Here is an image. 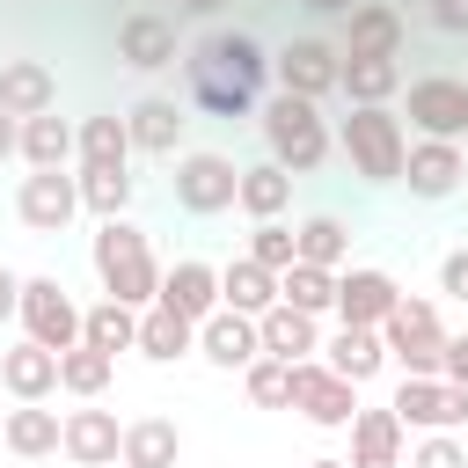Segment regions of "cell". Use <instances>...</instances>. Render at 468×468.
Masks as SVG:
<instances>
[{
	"label": "cell",
	"instance_id": "obj_36",
	"mask_svg": "<svg viewBox=\"0 0 468 468\" xmlns=\"http://www.w3.org/2000/svg\"><path fill=\"white\" fill-rule=\"evenodd\" d=\"M278 300H285V307H300V314H329V307H336V271H322V263H300V256H292V263L278 271Z\"/></svg>",
	"mask_w": 468,
	"mask_h": 468
},
{
	"label": "cell",
	"instance_id": "obj_45",
	"mask_svg": "<svg viewBox=\"0 0 468 468\" xmlns=\"http://www.w3.org/2000/svg\"><path fill=\"white\" fill-rule=\"evenodd\" d=\"M15 307H22V278L0 263V322H15Z\"/></svg>",
	"mask_w": 468,
	"mask_h": 468
},
{
	"label": "cell",
	"instance_id": "obj_21",
	"mask_svg": "<svg viewBox=\"0 0 468 468\" xmlns=\"http://www.w3.org/2000/svg\"><path fill=\"white\" fill-rule=\"evenodd\" d=\"M256 344H263L271 358L300 366V358H314V351H322V314H300V307L271 300V307L256 314Z\"/></svg>",
	"mask_w": 468,
	"mask_h": 468
},
{
	"label": "cell",
	"instance_id": "obj_40",
	"mask_svg": "<svg viewBox=\"0 0 468 468\" xmlns=\"http://www.w3.org/2000/svg\"><path fill=\"white\" fill-rule=\"evenodd\" d=\"M241 256H256L263 271H285V263H292L300 249H292V227H285V219H256V227H249V249H241Z\"/></svg>",
	"mask_w": 468,
	"mask_h": 468
},
{
	"label": "cell",
	"instance_id": "obj_22",
	"mask_svg": "<svg viewBox=\"0 0 468 468\" xmlns=\"http://www.w3.org/2000/svg\"><path fill=\"white\" fill-rule=\"evenodd\" d=\"M344 431H351V453H344L351 468H402V446H410V431H402V417H395L388 402H380V410H358Z\"/></svg>",
	"mask_w": 468,
	"mask_h": 468
},
{
	"label": "cell",
	"instance_id": "obj_12",
	"mask_svg": "<svg viewBox=\"0 0 468 468\" xmlns=\"http://www.w3.org/2000/svg\"><path fill=\"white\" fill-rule=\"evenodd\" d=\"M73 212H80V183H73L66 168H29V176H22V190H15V219H22L29 234H66Z\"/></svg>",
	"mask_w": 468,
	"mask_h": 468
},
{
	"label": "cell",
	"instance_id": "obj_37",
	"mask_svg": "<svg viewBox=\"0 0 468 468\" xmlns=\"http://www.w3.org/2000/svg\"><path fill=\"white\" fill-rule=\"evenodd\" d=\"M110 380H117V358H110V351H95V344H73V351H58V388H66V395L95 402Z\"/></svg>",
	"mask_w": 468,
	"mask_h": 468
},
{
	"label": "cell",
	"instance_id": "obj_34",
	"mask_svg": "<svg viewBox=\"0 0 468 468\" xmlns=\"http://www.w3.org/2000/svg\"><path fill=\"white\" fill-rule=\"evenodd\" d=\"M132 336H139V307H124V300H95V307H80V344H95V351H132Z\"/></svg>",
	"mask_w": 468,
	"mask_h": 468
},
{
	"label": "cell",
	"instance_id": "obj_33",
	"mask_svg": "<svg viewBox=\"0 0 468 468\" xmlns=\"http://www.w3.org/2000/svg\"><path fill=\"white\" fill-rule=\"evenodd\" d=\"M29 168H66L73 161V124L58 117V110H37V117H22V146H15Z\"/></svg>",
	"mask_w": 468,
	"mask_h": 468
},
{
	"label": "cell",
	"instance_id": "obj_29",
	"mask_svg": "<svg viewBox=\"0 0 468 468\" xmlns=\"http://www.w3.org/2000/svg\"><path fill=\"white\" fill-rule=\"evenodd\" d=\"M271 300H278V271H263L256 256L219 263V307H234V314H263Z\"/></svg>",
	"mask_w": 468,
	"mask_h": 468
},
{
	"label": "cell",
	"instance_id": "obj_25",
	"mask_svg": "<svg viewBox=\"0 0 468 468\" xmlns=\"http://www.w3.org/2000/svg\"><path fill=\"white\" fill-rule=\"evenodd\" d=\"M322 366L366 388L373 373H388V344H380V329H358V322H336V336L322 344Z\"/></svg>",
	"mask_w": 468,
	"mask_h": 468
},
{
	"label": "cell",
	"instance_id": "obj_7",
	"mask_svg": "<svg viewBox=\"0 0 468 468\" xmlns=\"http://www.w3.org/2000/svg\"><path fill=\"white\" fill-rule=\"evenodd\" d=\"M234 183H241V168H234L227 154H212V146H197V154H176V176H168V190H176V205H183L190 219H212V212H227V205H234Z\"/></svg>",
	"mask_w": 468,
	"mask_h": 468
},
{
	"label": "cell",
	"instance_id": "obj_39",
	"mask_svg": "<svg viewBox=\"0 0 468 468\" xmlns=\"http://www.w3.org/2000/svg\"><path fill=\"white\" fill-rule=\"evenodd\" d=\"M241 388H249L256 410H292V366L271 358V351H256V358L241 366Z\"/></svg>",
	"mask_w": 468,
	"mask_h": 468
},
{
	"label": "cell",
	"instance_id": "obj_23",
	"mask_svg": "<svg viewBox=\"0 0 468 468\" xmlns=\"http://www.w3.org/2000/svg\"><path fill=\"white\" fill-rule=\"evenodd\" d=\"M0 388L15 395V402H51L58 395V351H44V344H7L0 351Z\"/></svg>",
	"mask_w": 468,
	"mask_h": 468
},
{
	"label": "cell",
	"instance_id": "obj_26",
	"mask_svg": "<svg viewBox=\"0 0 468 468\" xmlns=\"http://www.w3.org/2000/svg\"><path fill=\"white\" fill-rule=\"evenodd\" d=\"M132 351L154 358V366H176V358L197 351V322H183V314H168V307L154 300V307H139V336H132Z\"/></svg>",
	"mask_w": 468,
	"mask_h": 468
},
{
	"label": "cell",
	"instance_id": "obj_3",
	"mask_svg": "<svg viewBox=\"0 0 468 468\" xmlns=\"http://www.w3.org/2000/svg\"><path fill=\"white\" fill-rule=\"evenodd\" d=\"M256 132H263V146H271V161L285 168V176H314L322 161H329V117H322V102H307V95H271V102H256Z\"/></svg>",
	"mask_w": 468,
	"mask_h": 468
},
{
	"label": "cell",
	"instance_id": "obj_17",
	"mask_svg": "<svg viewBox=\"0 0 468 468\" xmlns=\"http://www.w3.org/2000/svg\"><path fill=\"white\" fill-rule=\"evenodd\" d=\"M183 102L176 95H139L132 110H124V132H132V154H161V161H176L183 154Z\"/></svg>",
	"mask_w": 468,
	"mask_h": 468
},
{
	"label": "cell",
	"instance_id": "obj_5",
	"mask_svg": "<svg viewBox=\"0 0 468 468\" xmlns=\"http://www.w3.org/2000/svg\"><path fill=\"white\" fill-rule=\"evenodd\" d=\"M380 344H388V366L402 373H439V351H446V322L424 292H402L380 322Z\"/></svg>",
	"mask_w": 468,
	"mask_h": 468
},
{
	"label": "cell",
	"instance_id": "obj_27",
	"mask_svg": "<svg viewBox=\"0 0 468 468\" xmlns=\"http://www.w3.org/2000/svg\"><path fill=\"white\" fill-rule=\"evenodd\" d=\"M117 461H124V468H176V461H183V431H176V417H132Z\"/></svg>",
	"mask_w": 468,
	"mask_h": 468
},
{
	"label": "cell",
	"instance_id": "obj_46",
	"mask_svg": "<svg viewBox=\"0 0 468 468\" xmlns=\"http://www.w3.org/2000/svg\"><path fill=\"white\" fill-rule=\"evenodd\" d=\"M15 146H22V117L0 110V161H15Z\"/></svg>",
	"mask_w": 468,
	"mask_h": 468
},
{
	"label": "cell",
	"instance_id": "obj_19",
	"mask_svg": "<svg viewBox=\"0 0 468 468\" xmlns=\"http://www.w3.org/2000/svg\"><path fill=\"white\" fill-rule=\"evenodd\" d=\"M168 314H183V322H205L212 307H219V271L212 263H197V256H176L168 271H161V292H154Z\"/></svg>",
	"mask_w": 468,
	"mask_h": 468
},
{
	"label": "cell",
	"instance_id": "obj_31",
	"mask_svg": "<svg viewBox=\"0 0 468 468\" xmlns=\"http://www.w3.org/2000/svg\"><path fill=\"white\" fill-rule=\"evenodd\" d=\"M292 183H300V176H285L278 161H256V168H241V183H234V205H241L249 219H278V212L292 205Z\"/></svg>",
	"mask_w": 468,
	"mask_h": 468
},
{
	"label": "cell",
	"instance_id": "obj_11",
	"mask_svg": "<svg viewBox=\"0 0 468 468\" xmlns=\"http://www.w3.org/2000/svg\"><path fill=\"white\" fill-rule=\"evenodd\" d=\"M344 58H402L410 51V22L395 0H351L344 7Z\"/></svg>",
	"mask_w": 468,
	"mask_h": 468
},
{
	"label": "cell",
	"instance_id": "obj_48",
	"mask_svg": "<svg viewBox=\"0 0 468 468\" xmlns=\"http://www.w3.org/2000/svg\"><path fill=\"white\" fill-rule=\"evenodd\" d=\"M300 7H307V15H344L351 0H300Z\"/></svg>",
	"mask_w": 468,
	"mask_h": 468
},
{
	"label": "cell",
	"instance_id": "obj_8",
	"mask_svg": "<svg viewBox=\"0 0 468 468\" xmlns=\"http://www.w3.org/2000/svg\"><path fill=\"white\" fill-rule=\"evenodd\" d=\"M15 322H22V336L44 344V351H73V344H80V307H73V292H66L58 278H22Z\"/></svg>",
	"mask_w": 468,
	"mask_h": 468
},
{
	"label": "cell",
	"instance_id": "obj_15",
	"mask_svg": "<svg viewBox=\"0 0 468 468\" xmlns=\"http://www.w3.org/2000/svg\"><path fill=\"white\" fill-rule=\"evenodd\" d=\"M395 300H402V285H395L380 263H344V271H336V307H329V314H336V322H358V329H380Z\"/></svg>",
	"mask_w": 468,
	"mask_h": 468
},
{
	"label": "cell",
	"instance_id": "obj_4",
	"mask_svg": "<svg viewBox=\"0 0 468 468\" xmlns=\"http://www.w3.org/2000/svg\"><path fill=\"white\" fill-rule=\"evenodd\" d=\"M336 146H344V161H351L358 183H373V190L402 183L410 132H402V117H395V102H351V117L336 124Z\"/></svg>",
	"mask_w": 468,
	"mask_h": 468
},
{
	"label": "cell",
	"instance_id": "obj_43",
	"mask_svg": "<svg viewBox=\"0 0 468 468\" xmlns=\"http://www.w3.org/2000/svg\"><path fill=\"white\" fill-rule=\"evenodd\" d=\"M439 380L468 388V329H461V336H446V351H439Z\"/></svg>",
	"mask_w": 468,
	"mask_h": 468
},
{
	"label": "cell",
	"instance_id": "obj_14",
	"mask_svg": "<svg viewBox=\"0 0 468 468\" xmlns=\"http://www.w3.org/2000/svg\"><path fill=\"white\" fill-rule=\"evenodd\" d=\"M402 183H410V197H424V205L453 197V190L468 183V154H461V139H410V154H402Z\"/></svg>",
	"mask_w": 468,
	"mask_h": 468
},
{
	"label": "cell",
	"instance_id": "obj_41",
	"mask_svg": "<svg viewBox=\"0 0 468 468\" xmlns=\"http://www.w3.org/2000/svg\"><path fill=\"white\" fill-rule=\"evenodd\" d=\"M402 468H468V446H461V431H424L402 453Z\"/></svg>",
	"mask_w": 468,
	"mask_h": 468
},
{
	"label": "cell",
	"instance_id": "obj_38",
	"mask_svg": "<svg viewBox=\"0 0 468 468\" xmlns=\"http://www.w3.org/2000/svg\"><path fill=\"white\" fill-rule=\"evenodd\" d=\"M73 183H80V212H95V219H117L132 205V190H139L132 168H80Z\"/></svg>",
	"mask_w": 468,
	"mask_h": 468
},
{
	"label": "cell",
	"instance_id": "obj_44",
	"mask_svg": "<svg viewBox=\"0 0 468 468\" xmlns=\"http://www.w3.org/2000/svg\"><path fill=\"white\" fill-rule=\"evenodd\" d=\"M424 15H431V29H446V37H468V0H424Z\"/></svg>",
	"mask_w": 468,
	"mask_h": 468
},
{
	"label": "cell",
	"instance_id": "obj_18",
	"mask_svg": "<svg viewBox=\"0 0 468 468\" xmlns=\"http://www.w3.org/2000/svg\"><path fill=\"white\" fill-rule=\"evenodd\" d=\"M117 58L132 66V73H161V66H176L183 51H176V22L168 15H124L117 22Z\"/></svg>",
	"mask_w": 468,
	"mask_h": 468
},
{
	"label": "cell",
	"instance_id": "obj_2",
	"mask_svg": "<svg viewBox=\"0 0 468 468\" xmlns=\"http://www.w3.org/2000/svg\"><path fill=\"white\" fill-rule=\"evenodd\" d=\"M88 263H95V285H102L110 300H124V307H154V292H161V263H154L146 227H132L124 212L102 219L95 241H88Z\"/></svg>",
	"mask_w": 468,
	"mask_h": 468
},
{
	"label": "cell",
	"instance_id": "obj_16",
	"mask_svg": "<svg viewBox=\"0 0 468 468\" xmlns=\"http://www.w3.org/2000/svg\"><path fill=\"white\" fill-rule=\"evenodd\" d=\"M117 446H124L117 410H66L58 417V453L73 468H117Z\"/></svg>",
	"mask_w": 468,
	"mask_h": 468
},
{
	"label": "cell",
	"instance_id": "obj_28",
	"mask_svg": "<svg viewBox=\"0 0 468 468\" xmlns=\"http://www.w3.org/2000/svg\"><path fill=\"white\" fill-rule=\"evenodd\" d=\"M73 161H80V168H132V132H124V117H117V110L88 117V124L73 132Z\"/></svg>",
	"mask_w": 468,
	"mask_h": 468
},
{
	"label": "cell",
	"instance_id": "obj_6",
	"mask_svg": "<svg viewBox=\"0 0 468 468\" xmlns=\"http://www.w3.org/2000/svg\"><path fill=\"white\" fill-rule=\"evenodd\" d=\"M388 410L402 417V431H461L468 424V388H453L439 373H402Z\"/></svg>",
	"mask_w": 468,
	"mask_h": 468
},
{
	"label": "cell",
	"instance_id": "obj_10",
	"mask_svg": "<svg viewBox=\"0 0 468 468\" xmlns=\"http://www.w3.org/2000/svg\"><path fill=\"white\" fill-rule=\"evenodd\" d=\"M402 110H410L417 139H468V80H453V73H424V80H410Z\"/></svg>",
	"mask_w": 468,
	"mask_h": 468
},
{
	"label": "cell",
	"instance_id": "obj_9",
	"mask_svg": "<svg viewBox=\"0 0 468 468\" xmlns=\"http://www.w3.org/2000/svg\"><path fill=\"white\" fill-rule=\"evenodd\" d=\"M292 410H300L307 424H322V431H344V424L358 417V380L329 373L322 358H300V366H292Z\"/></svg>",
	"mask_w": 468,
	"mask_h": 468
},
{
	"label": "cell",
	"instance_id": "obj_32",
	"mask_svg": "<svg viewBox=\"0 0 468 468\" xmlns=\"http://www.w3.org/2000/svg\"><path fill=\"white\" fill-rule=\"evenodd\" d=\"M292 249H300V263L344 271V263H351V227H344L336 212H307V219L292 227Z\"/></svg>",
	"mask_w": 468,
	"mask_h": 468
},
{
	"label": "cell",
	"instance_id": "obj_50",
	"mask_svg": "<svg viewBox=\"0 0 468 468\" xmlns=\"http://www.w3.org/2000/svg\"><path fill=\"white\" fill-rule=\"evenodd\" d=\"M117 468H124V461H117Z\"/></svg>",
	"mask_w": 468,
	"mask_h": 468
},
{
	"label": "cell",
	"instance_id": "obj_35",
	"mask_svg": "<svg viewBox=\"0 0 468 468\" xmlns=\"http://www.w3.org/2000/svg\"><path fill=\"white\" fill-rule=\"evenodd\" d=\"M336 88L351 102H395L402 95V58H344L336 66Z\"/></svg>",
	"mask_w": 468,
	"mask_h": 468
},
{
	"label": "cell",
	"instance_id": "obj_24",
	"mask_svg": "<svg viewBox=\"0 0 468 468\" xmlns=\"http://www.w3.org/2000/svg\"><path fill=\"white\" fill-rule=\"evenodd\" d=\"M0 110H7V117L58 110V73H51L44 58H0Z\"/></svg>",
	"mask_w": 468,
	"mask_h": 468
},
{
	"label": "cell",
	"instance_id": "obj_49",
	"mask_svg": "<svg viewBox=\"0 0 468 468\" xmlns=\"http://www.w3.org/2000/svg\"><path fill=\"white\" fill-rule=\"evenodd\" d=\"M307 468H351V461H344V453H314Z\"/></svg>",
	"mask_w": 468,
	"mask_h": 468
},
{
	"label": "cell",
	"instance_id": "obj_47",
	"mask_svg": "<svg viewBox=\"0 0 468 468\" xmlns=\"http://www.w3.org/2000/svg\"><path fill=\"white\" fill-rule=\"evenodd\" d=\"M176 7H183V15H197V22H212V15L227 7V0H176Z\"/></svg>",
	"mask_w": 468,
	"mask_h": 468
},
{
	"label": "cell",
	"instance_id": "obj_13",
	"mask_svg": "<svg viewBox=\"0 0 468 468\" xmlns=\"http://www.w3.org/2000/svg\"><path fill=\"white\" fill-rule=\"evenodd\" d=\"M336 66H344V51L322 44V37H292L285 51H271V80H278L285 95H307V102L336 95Z\"/></svg>",
	"mask_w": 468,
	"mask_h": 468
},
{
	"label": "cell",
	"instance_id": "obj_30",
	"mask_svg": "<svg viewBox=\"0 0 468 468\" xmlns=\"http://www.w3.org/2000/svg\"><path fill=\"white\" fill-rule=\"evenodd\" d=\"M0 439H7V453L44 461V453H58V410H44V402H15V410L0 417Z\"/></svg>",
	"mask_w": 468,
	"mask_h": 468
},
{
	"label": "cell",
	"instance_id": "obj_1",
	"mask_svg": "<svg viewBox=\"0 0 468 468\" xmlns=\"http://www.w3.org/2000/svg\"><path fill=\"white\" fill-rule=\"evenodd\" d=\"M183 80H190V102L212 110V117H256V95L271 80V51L249 37V29H212L183 51Z\"/></svg>",
	"mask_w": 468,
	"mask_h": 468
},
{
	"label": "cell",
	"instance_id": "obj_20",
	"mask_svg": "<svg viewBox=\"0 0 468 468\" xmlns=\"http://www.w3.org/2000/svg\"><path fill=\"white\" fill-rule=\"evenodd\" d=\"M256 351H263V344H256V314L212 307V314L197 322V358H212L219 373H241V366H249Z\"/></svg>",
	"mask_w": 468,
	"mask_h": 468
},
{
	"label": "cell",
	"instance_id": "obj_42",
	"mask_svg": "<svg viewBox=\"0 0 468 468\" xmlns=\"http://www.w3.org/2000/svg\"><path fill=\"white\" fill-rule=\"evenodd\" d=\"M439 292L468 307V249H446V256H439Z\"/></svg>",
	"mask_w": 468,
	"mask_h": 468
}]
</instances>
